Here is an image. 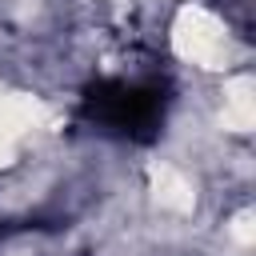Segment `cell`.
<instances>
[{
	"label": "cell",
	"instance_id": "1",
	"mask_svg": "<svg viewBox=\"0 0 256 256\" xmlns=\"http://www.w3.org/2000/svg\"><path fill=\"white\" fill-rule=\"evenodd\" d=\"M164 104L168 96H164V84L156 80H104L84 96V112L100 128L132 140H148L160 128Z\"/></svg>",
	"mask_w": 256,
	"mask_h": 256
}]
</instances>
